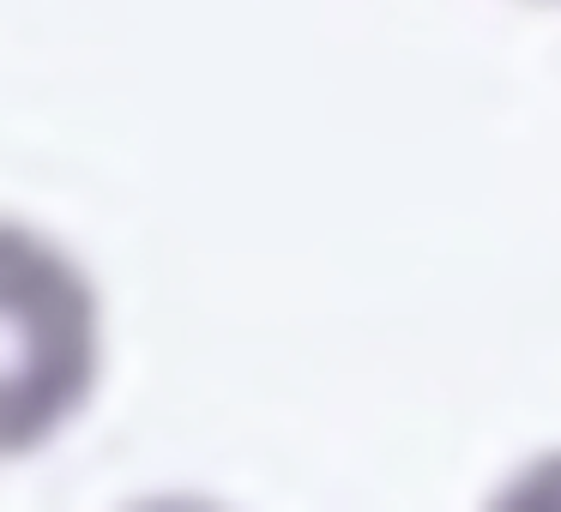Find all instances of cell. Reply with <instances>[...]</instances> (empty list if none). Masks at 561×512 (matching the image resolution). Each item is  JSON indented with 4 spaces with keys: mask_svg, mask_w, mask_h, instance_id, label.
<instances>
[{
    "mask_svg": "<svg viewBox=\"0 0 561 512\" xmlns=\"http://www.w3.org/2000/svg\"><path fill=\"white\" fill-rule=\"evenodd\" d=\"M98 368L103 307L91 278L37 230L0 223V458L61 434Z\"/></svg>",
    "mask_w": 561,
    "mask_h": 512,
    "instance_id": "6da1fadb",
    "label": "cell"
}]
</instances>
